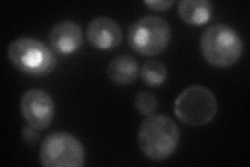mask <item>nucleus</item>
I'll use <instances>...</instances> for the list:
<instances>
[{"mask_svg":"<svg viewBox=\"0 0 250 167\" xmlns=\"http://www.w3.org/2000/svg\"><path fill=\"white\" fill-rule=\"evenodd\" d=\"M179 129L168 115L147 116L138 133L139 147L147 158L162 161L174 154L179 143Z\"/></svg>","mask_w":250,"mask_h":167,"instance_id":"1","label":"nucleus"},{"mask_svg":"<svg viewBox=\"0 0 250 167\" xmlns=\"http://www.w3.org/2000/svg\"><path fill=\"white\" fill-rule=\"evenodd\" d=\"M218 102L207 87L192 85L184 89L174 102V113L179 121L190 126H203L215 118Z\"/></svg>","mask_w":250,"mask_h":167,"instance_id":"4","label":"nucleus"},{"mask_svg":"<svg viewBox=\"0 0 250 167\" xmlns=\"http://www.w3.org/2000/svg\"><path fill=\"white\" fill-rule=\"evenodd\" d=\"M49 42L52 50L56 52L64 55L72 54L83 45V30L74 21H61L51 28Z\"/></svg>","mask_w":250,"mask_h":167,"instance_id":"9","label":"nucleus"},{"mask_svg":"<svg viewBox=\"0 0 250 167\" xmlns=\"http://www.w3.org/2000/svg\"><path fill=\"white\" fill-rule=\"evenodd\" d=\"M87 38L90 44L97 49H113L122 42V30L112 18L99 16L88 24Z\"/></svg>","mask_w":250,"mask_h":167,"instance_id":"8","label":"nucleus"},{"mask_svg":"<svg viewBox=\"0 0 250 167\" xmlns=\"http://www.w3.org/2000/svg\"><path fill=\"white\" fill-rule=\"evenodd\" d=\"M200 49L208 64L219 68L230 67L243 52V41L236 29L218 23L208 27L200 38Z\"/></svg>","mask_w":250,"mask_h":167,"instance_id":"2","label":"nucleus"},{"mask_svg":"<svg viewBox=\"0 0 250 167\" xmlns=\"http://www.w3.org/2000/svg\"><path fill=\"white\" fill-rule=\"evenodd\" d=\"M39 159L46 167H82L85 162V150L72 134L53 132L44 138Z\"/></svg>","mask_w":250,"mask_h":167,"instance_id":"6","label":"nucleus"},{"mask_svg":"<svg viewBox=\"0 0 250 167\" xmlns=\"http://www.w3.org/2000/svg\"><path fill=\"white\" fill-rule=\"evenodd\" d=\"M171 39L169 23L158 16H145L135 21L128 30V44L143 55H158L165 50Z\"/></svg>","mask_w":250,"mask_h":167,"instance_id":"5","label":"nucleus"},{"mask_svg":"<svg viewBox=\"0 0 250 167\" xmlns=\"http://www.w3.org/2000/svg\"><path fill=\"white\" fill-rule=\"evenodd\" d=\"M177 11L179 17L188 24L199 26L212 17L213 4L208 0H182Z\"/></svg>","mask_w":250,"mask_h":167,"instance_id":"10","label":"nucleus"},{"mask_svg":"<svg viewBox=\"0 0 250 167\" xmlns=\"http://www.w3.org/2000/svg\"><path fill=\"white\" fill-rule=\"evenodd\" d=\"M22 138L23 141H24L26 144L28 145H35L36 143L39 140V134L36 132V129H34L33 126H24L22 129Z\"/></svg>","mask_w":250,"mask_h":167,"instance_id":"15","label":"nucleus"},{"mask_svg":"<svg viewBox=\"0 0 250 167\" xmlns=\"http://www.w3.org/2000/svg\"><path fill=\"white\" fill-rule=\"evenodd\" d=\"M135 107L141 115L150 116L158 108V100L152 93L142 91L137 94L135 98Z\"/></svg>","mask_w":250,"mask_h":167,"instance_id":"13","label":"nucleus"},{"mask_svg":"<svg viewBox=\"0 0 250 167\" xmlns=\"http://www.w3.org/2000/svg\"><path fill=\"white\" fill-rule=\"evenodd\" d=\"M139 66L130 55L115 57L107 66L108 77L117 85H129L137 78Z\"/></svg>","mask_w":250,"mask_h":167,"instance_id":"11","label":"nucleus"},{"mask_svg":"<svg viewBox=\"0 0 250 167\" xmlns=\"http://www.w3.org/2000/svg\"><path fill=\"white\" fill-rule=\"evenodd\" d=\"M144 3L154 11H167L174 5L173 0H146Z\"/></svg>","mask_w":250,"mask_h":167,"instance_id":"14","label":"nucleus"},{"mask_svg":"<svg viewBox=\"0 0 250 167\" xmlns=\"http://www.w3.org/2000/svg\"><path fill=\"white\" fill-rule=\"evenodd\" d=\"M7 58L22 73L42 77L57 66V57L45 43L29 37L13 40L7 47Z\"/></svg>","mask_w":250,"mask_h":167,"instance_id":"3","label":"nucleus"},{"mask_svg":"<svg viewBox=\"0 0 250 167\" xmlns=\"http://www.w3.org/2000/svg\"><path fill=\"white\" fill-rule=\"evenodd\" d=\"M140 75L143 83L147 86L158 87L165 83L168 77V70L162 62L148 60L141 68Z\"/></svg>","mask_w":250,"mask_h":167,"instance_id":"12","label":"nucleus"},{"mask_svg":"<svg viewBox=\"0 0 250 167\" xmlns=\"http://www.w3.org/2000/svg\"><path fill=\"white\" fill-rule=\"evenodd\" d=\"M21 113L27 124L38 131L46 130L54 116V103L49 93L42 89H29L20 100Z\"/></svg>","mask_w":250,"mask_h":167,"instance_id":"7","label":"nucleus"}]
</instances>
